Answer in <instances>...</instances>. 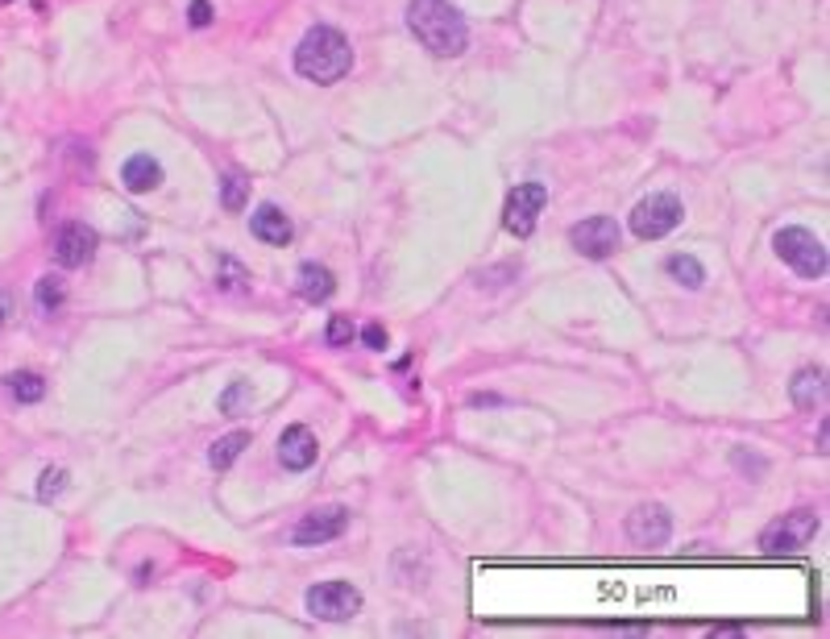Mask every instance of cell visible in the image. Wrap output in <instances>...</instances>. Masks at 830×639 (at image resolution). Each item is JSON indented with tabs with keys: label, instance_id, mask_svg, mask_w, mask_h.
I'll use <instances>...</instances> for the list:
<instances>
[{
	"label": "cell",
	"instance_id": "1",
	"mask_svg": "<svg viewBox=\"0 0 830 639\" xmlns=\"http://www.w3.org/2000/svg\"><path fill=\"white\" fill-rule=\"evenodd\" d=\"M407 25L432 54H440V59H457V54L465 50V42H469L465 17L449 5V0H411Z\"/></svg>",
	"mask_w": 830,
	"mask_h": 639
},
{
	"label": "cell",
	"instance_id": "2",
	"mask_svg": "<svg viewBox=\"0 0 830 639\" xmlns=\"http://www.w3.org/2000/svg\"><path fill=\"white\" fill-rule=\"evenodd\" d=\"M353 67V50L345 42V34H337L332 25H316V30L303 34L299 50H295V71L312 83H337L345 79Z\"/></svg>",
	"mask_w": 830,
	"mask_h": 639
},
{
	"label": "cell",
	"instance_id": "3",
	"mask_svg": "<svg viewBox=\"0 0 830 639\" xmlns=\"http://www.w3.org/2000/svg\"><path fill=\"white\" fill-rule=\"evenodd\" d=\"M681 216H685L681 200L669 196V191H660V196H648V200L635 204V212H631V233L640 237V241H660V237H669L681 225Z\"/></svg>",
	"mask_w": 830,
	"mask_h": 639
},
{
	"label": "cell",
	"instance_id": "4",
	"mask_svg": "<svg viewBox=\"0 0 830 639\" xmlns=\"http://www.w3.org/2000/svg\"><path fill=\"white\" fill-rule=\"evenodd\" d=\"M772 245H777L781 262H789L801 279H818V274H826V245L810 229H781L777 237H772Z\"/></svg>",
	"mask_w": 830,
	"mask_h": 639
},
{
	"label": "cell",
	"instance_id": "5",
	"mask_svg": "<svg viewBox=\"0 0 830 639\" xmlns=\"http://www.w3.org/2000/svg\"><path fill=\"white\" fill-rule=\"evenodd\" d=\"M814 536H818V515L814 511H789L777 523L764 527L760 548L772 552V557H781V552H801Z\"/></svg>",
	"mask_w": 830,
	"mask_h": 639
},
{
	"label": "cell",
	"instance_id": "6",
	"mask_svg": "<svg viewBox=\"0 0 830 639\" xmlns=\"http://www.w3.org/2000/svg\"><path fill=\"white\" fill-rule=\"evenodd\" d=\"M362 610V594H357L349 581H320L308 590V615L324 619V623H345Z\"/></svg>",
	"mask_w": 830,
	"mask_h": 639
},
{
	"label": "cell",
	"instance_id": "7",
	"mask_svg": "<svg viewBox=\"0 0 830 639\" xmlns=\"http://www.w3.org/2000/svg\"><path fill=\"white\" fill-rule=\"evenodd\" d=\"M544 204H548V187H544V183H519L511 196H507L503 225H507L515 237H532V233H536V216H540Z\"/></svg>",
	"mask_w": 830,
	"mask_h": 639
},
{
	"label": "cell",
	"instance_id": "8",
	"mask_svg": "<svg viewBox=\"0 0 830 639\" xmlns=\"http://www.w3.org/2000/svg\"><path fill=\"white\" fill-rule=\"evenodd\" d=\"M569 241H573L577 254H586V258H611L619 249V220L615 216H590V220H581V225L569 229Z\"/></svg>",
	"mask_w": 830,
	"mask_h": 639
},
{
	"label": "cell",
	"instance_id": "9",
	"mask_svg": "<svg viewBox=\"0 0 830 639\" xmlns=\"http://www.w3.org/2000/svg\"><path fill=\"white\" fill-rule=\"evenodd\" d=\"M669 536H673V515L660 503H644L627 515V540L635 548H660Z\"/></svg>",
	"mask_w": 830,
	"mask_h": 639
},
{
	"label": "cell",
	"instance_id": "10",
	"mask_svg": "<svg viewBox=\"0 0 830 639\" xmlns=\"http://www.w3.org/2000/svg\"><path fill=\"white\" fill-rule=\"evenodd\" d=\"M96 233L88 225H79V220H71V225L59 229V237H54V258H59V266L75 270V266H88L96 258Z\"/></svg>",
	"mask_w": 830,
	"mask_h": 639
},
{
	"label": "cell",
	"instance_id": "11",
	"mask_svg": "<svg viewBox=\"0 0 830 639\" xmlns=\"http://www.w3.org/2000/svg\"><path fill=\"white\" fill-rule=\"evenodd\" d=\"M349 527V511L345 507H316L312 515H303L299 527H295V544H328L337 540Z\"/></svg>",
	"mask_w": 830,
	"mask_h": 639
},
{
	"label": "cell",
	"instance_id": "12",
	"mask_svg": "<svg viewBox=\"0 0 830 639\" xmlns=\"http://www.w3.org/2000/svg\"><path fill=\"white\" fill-rule=\"evenodd\" d=\"M316 453H320V444H316V432H312V428L291 424V428L279 436V461H283V469H291V474H303V469H312V465H316Z\"/></svg>",
	"mask_w": 830,
	"mask_h": 639
},
{
	"label": "cell",
	"instance_id": "13",
	"mask_svg": "<svg viewBox=\"0 0 830 639\" xmlns=\"http://www.w3.org/2000/svg\"><path fill=\"white\" fill-rule=\"evenodd\" d=\"M249 229H254V237L266 241V245H287L291 233H295L291 220H287V212L274 208V204H262L254 216H249Z\"/></svg>",
	"mask_w": 830,
	"mask_h": 639
},
{
	"label": "cell",
	"instance_id": "14",
	"mask_svg": "<svg viewBox=\"0 0 830 639\" xmlns=\"http://www.w3.org/2000/svg\"><path fill=\"white\" fill-rule=\"evenodd\" d=\"M295 291H299V299H308V303H324L332 291H337V279H332L328 266L303 262L299 274H295Z\"/></svg>",
	"mask_w": 830,
	"mask_h": 639
},
{
	"label": "cell",
	"instance_id": "15",
	"mask_svg": "<svg viewBox=\"0 0 830 639\" xmlns=\"http://www.w3.org/2000/svg\"><path fill=\"white\" fill-rule=\"evenodd\" d=\"M789 391H793V403L801 411H818L826 403V374L814 366V370H797L793 382H789Z\"/></svg>",
	"mask_w": 830,
	"mask_h": 639
},
{
	"label": "cell",
	"instance_id": "16",
	"mask_svg": "<svg viewBox=\"0 0 830 639\" xmlns=\"http://www.w3.org/2000/svg\"><path fill=\"white\" fill-rule=\"evenodd\" d=\"M121 183L133 191V196H142V191H154V187L162 183V166H158V158H150V154H133V158L125 162V171H121Z\"/></svg>",
	"mask_w": 830,
	"mask_h": 639
},
{
	"label": "cell",
	"instance_id": "17",
	"mask_svg": "<svg viewBox=\"0 0 830 639\" xmlns=\"http://www.w3.org/2000/svg\"><path fill=\"white\" fill-rule=\"evenodd\" d=\"M245 449H249V432H229V436H220V440L212 444L208 461H212V469H229Z\"/></svg>",
	"mask_w": 830,
	"mask_h": 639
},
{
	"label": "cell",
	"instance_id": "18",
	"mask_svg": "<svg viewBox=\"0 0 830 639\" xmlns=\"http://www.w3.org/2000/svg\"><path fill=\"white\" fill-rule=\"evenodd\" d=\"M9 395L17 403H38L46 395V378L34 370H17V374H9Z\"/></svg>",
	"mask_w": 830,
	"mask_h": 639
},
{
	"label": "cell",
	"instance_id": "19",
	"mask_svg": "<svg viewBox=\"0 0 830 639\" xmlns=\"http://www.w3.org/2000/svg\"><path fill=\"white\" fill-rule=\"evenodd\" d=\"M34 299H38L42 312H59L67 303V283L59 279V274H42V279L34 283Z\"/></svg>",
	"mask_w": 830,
	"mask_h": 639
},
{
	"label": "cell",
	"instance_id": "20",
	"mask_svg": "<svg viewBox=\"0 0 830 639\" xmlns=\"http://www.w3.org/2000/svg\"><path fill=\"white\" fill-rule=\"evenodd\" d=\"M669 274L681 283V287H689V291H698L702 283H706V270H702V262L698 258H689V254H677V258H669Z\"/></svg>",
	"mask_w": 830,
	"mask_h": 639
},
{
	"label": "cell",
	"instance_id": "21",
	"mask_svg": "<svg viewBox=\"0 0 830 639\" xmlns=\"http://www.w3.org/2000/svg\"><path fill=\"white\" fill-rule=\"evenodd\" d=\"M67 490V469H42V478H38V498L42 503H54V498H59Z\"/></svg>",
	"mask_w": 830,
	"mask_h": 639
},
{
	"label": "cell",
	"instance_id": "22",
	"mask_svg": "<svg viewBox=\"0 0 830 639\" xmlns=\"http://www.w3.org/2000/svg\"><path fill=\"white\" fill-rule=\"evenodd\" d=\"M249 200V183L241 175H229L225 179V191H220V204H225V212H241Z\"/></svg>",
	"mask_w": 830,
	"mask_h": 639
},
{
	"label": "cell",
	"instance_id": "23",
	"mask_svg": "<svg viewBox=\"0 0 830 639\" xmlns=\"http://www.w3.org/2000/svg\"><path fill=\"white\" fill-rule=\"evenodd\" d=\"M353 337H357V328H353L349 316H332V320H328V345H332V349L353 345Z\"/></svg>",
	"mask_w": 830,
	"mask_h": 639
},
{
	"label": "cell",
	"instance_id": "24",
	"mask_svg": "<svg viewBox=\"0 0 830 639\" xmlns=\"http://www.w3.org/2000/svg\"><path fill=\"white\" fill-rule=\"evenodd\" d=\"M220 270H225V279H220V287H225V291H249V274L233 258H220Z\"/></svg>",
	"mask_w": 830,
	"mask_h": 639
},
{
	"label": "cell",
	"instance_id": "25",
	"mask_svg": "<svg viewBox=\"0 0 830 639\" xmlns=\"http://www.w3.org/2000/svg\"><path fill=\"white\" fill-rule=\"evenodd\" d=\"M249 399H254V391H249V382H233V391H229L225 399H220V411H225V415H237V411H241V403H249Z\"/></svg>",
	"mask_w": 830,
	"mask_h": 639
},
{
	"label": "cell",
	"instance_id": "26",
	"mask_svg": "<svg viewBox=\"0 0 830 639\" xmlns=\"http://www.w3.org/2000/svg\"><path fill=\"white\" fill-rule=\"evenodd\" d=\"M187 17H191V25H196V30H204V25L212 21V5H208V0H191V13Z\"/></svg>",
	"mask_w": 830,
	"mask_h": 639
},
{
	"label": "cell",
	"instance_id": "27",
	"mask_svg": "<svg viewBox=\"0 0 830 639\" xmlns=\"http://www.w3.org/2000/svg\"><path fill=\"white\" fill-rule=\"evenodd\" d=\"M362 341H366L370 349H386V328H382V324H366V332H362Z\"/></svg>",
	"mask_w": 830,
	"mask_h": 639
},
{
	"label": "cell",
	"instance_id": "28",
	"mask_svg": "<svg viewBox=\"0 0 830 639\" xmlns=\"http://www.w3.org/2000/svg\"><path fill=\"white\" fill-rule=\"evenodd\" d=\"M9 324V295H0V328Z\"/></svg>",
	"mask_w": 830,
	"mask_h": 639
}]
</instances>
